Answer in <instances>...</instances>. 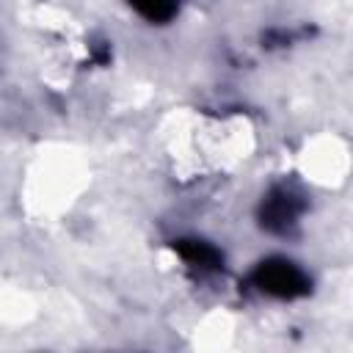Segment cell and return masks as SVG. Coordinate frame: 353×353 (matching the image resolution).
I'll use <instances>...</instances> for the list:
<instances>
[{
  "label": "cell",
  "instance_id": "277c9868",
  "mask_svg": "<svg viewBox=\"0 0 353 353\" xmlns=\"http://www.w3.org/2000/svg\"><path fill=\"white\" fill-rule=\"evenodd\" d=\"M130 6L152 22H168L179 11V0H130Z\"/></svg>",
  "mask_w": 353,
  "mask_h": 353
},
{
  "label": "cell",
  "instance_id": "3957f363",
  "mask_svg": "<svg viewBox=\"0 0 353 353\" xmlns=\"http://www.w3.org/2000/svg\"><path fill=\"white\" fill-rule=\"evenodd\" d=\"M174 248L193 268H218L221 265V254L204 240H179Z\"/></svg>",
  "mask_w": 353,
  "mask_h": 353
},
{
  "label": "cell",
  "instance_id": "6da1fadb",
  "mask_svg": "<svg viewBox=\"0 0 353 353\" xmlns=\"http://www.w3.org/2000/svg\"><path fill=\"white\" fill-rule=\"evenodd\" d=\"M254 281L262 292L268 295H276V298H298V295H306L309 292V279L306 273L287 262V259H268L256 268L254 273Z\"/></svg>",
  "mask_w": 353,
  "mask_h": 353
},
{
  "label": "cell",
  "instance_id": "7a4b0ae2",
  "mask_svg": "<svg viewBox=\"0 0 353 353\" xmlns=\"http://www.w3.org/2000/svg\"><path fill=\"white\" fill-rule=\"evenodd\" d=\"M298 212H301L298 196L287 188H276L262 204V223L273 232H287V226L295 223Z\"/></svg>",
  "mask_w": 353,
  "mask_h": 353
}]
</instances>
